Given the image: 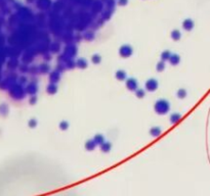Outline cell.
<instances>
[{
    "mask_svg": "<svg viewBox=\"0 0 210 196\" xmlns=\"http://www.w3.org/2000/svg\"><path fill=\"white\" fill-rule=\"evenodd\" d=\"M170 109V104L165 99H159L157 102L155 103V110L159 115H164V113H168Z\"/></svg>",
    "mask_w": 210,
    "mask_h": 196,
    "instance_id": "1",
    "label": "cell"
},
{
    "mask_svg": "<svg viewBox=\"0 0 210 196\" xmlns=\"http://www.w3.org/2000/svg\"><path fill=\"white\" fill-rule=\"evenodd\" d=\"M132 52H133V49L130 45H123L119 49V53L122 57H129Z\"/></svg>",
    "mask_w": 210,
    "mask_h": 196,
    "instance_id": "2",
    "label": "cell"
},
{
    "mask_svg": "<svg viewBox=\"0 0 210 196\" xmlns=\"http://www.w3.org/2000/svg\"><path fill=\"white\" fill-rule=\"evenodd\" d=\"M145 88H147V90H149V91H155L158 88L157 80L150 79L149 81H147V83H145Z\"/></svg>",
    "mask_w": 210,
    "mask_h": 196,
    "instance_id": "3",
    "label": "cell"
},
{
    "mask_svg": "<svg viewBox=\"0 0 210 196\" xmlns=\"http://www.w3.org/2000/svg\"><path fill=\"white\" fill-rule=\"evenodd\" d=\"M126 87L129 90H131V91H135V90L138 89V81L133 78L128 79L127 81H126Z\"/></svg>",
    "mask_w": 210,
    "mask_h": 196,
    "instance_id": "4",
    "label": "cell"
},
{
    "mask_svg": "<svg viewBox=\"0 0 210 196\" xmlns=\"http://www.w3.org/2000/svg\"><path fill=\"white\" fill-rule=\"evenodd\" d=\"M183 28L186 31H192L193 28H194V21L190 20V19H188V20H186L183 23Z\"/></svg>",
    "mask_w": 210,
    "mask_h": 196,
    "instance_id": "5",
    "label": "cell"
},
{
    "mask_svg": "<svg viewBox=\"0 0 210 196\" xmlns=\"http://www.w3.org/2000/svg\"><path fill=\"white\" fill-rule=\"evenodd\" d=\"M168 60L172 66H176V64H178L179 61H181V56H179L178 54H171Z\"/></svg>",
    "mask_w": 210,
    "mask_h": 196,
    "instance_id": "6",
    "label": "cell"
},
{
    "mask_svg": "<svg viewBox=\"0 0 210 196\" xmlns=\"http://www.w3.org/2000/svg\"><path fill=\"white\" fill-rule=\"evenodd\" d=\"M161 133H162V129L160 128V127H153V128H151V130H150V134L153 137H158Z\"/></svg>",
    "mask_w": 210,
    "mask_h": 196,
    "instance_id": "7",
    "label": "cell"
},
{
    "mask_svg": "<svg viewBox=\"0 0 210 196\" xmlns=\"http://www.w3.org/2000/svg\"><path fill=\"white\" fill-rule=\"evenodd\" d=\"M46 91H47V93H48V94H54V93H57V85H55L54 83H50L48 86H47Z\"/></svg>",
    "mask_w": 210,
    "mask_h": 196,
    "instance_id": "8",
    "label": "cell"
},
{
    "mask_svg": "<svg viewBox=\"0 0 210 196\" xmlns=\"http://www.w3.org/2000/svg\"><path fill=\"white\" fill-rule=\"evenodd\" d=\"M112 148V144L110 142H107L105 141L102 144H100V149H102V152H109Z\"/></svg>",
    "mask_w": 210,
    "mask_h": 196,
    "instance_id": "9",
    "label": "cell"
},
{
    "mask_svg": "<svg viewBox=\"0 0 210 196\" xmlns=\"http://www.w3.org/2000/svg\"><path fill=\"white\" fill-rule=\"evenodd\" d=\"M96 147V143L92 140H88V141H86V143H85V149L86 150H89V151H91V150H93L94 148Z\"/></svg>",
    "mask_w": 210,
    "mask_h": 196,
    "instance_id": "10",
    "label": "cell"
},
{
    "mask_svg": "<svg viewBox=\"0 0 210 196\" xmlns=\"http://www.w3.org/2000/svg\"><path fill=\"white\" fill-rule=\"evenodd\" d=\"M61 79V74H59V72H57V71H54V72H52L51 73V75H50V81H51V83H57L59 80Z\"/></svg>",
    "mask_w": 210,
    "mask_h": 196,
    "instance_id": "11",
    "label": "cell"
},
{
    "mask_svg": "<svg viewBox=\"0 0 210 196\" xmlns=\"http://www.w3.org/2000/svg\"><path fill=\"white\" fill-rule=\"evenodd\" d=\"M27 92L30 94H35L37 92V84L36 83H31L27 87Z\"/></svg>",
    "mask_w": 210,
    "mask_h": 196,
    "instance_id": "12",
    "label": "cell"
},
{
    "mask_svg": "<svg viewBox=\"0 0 210 196\" xmlns=\"http://www.w3.org/2000/svg\"><path fill=\"white\" fill-rule=\"evenodd\" d=\"M93 141L96 143V145H100V144H102L105 142V137L102 134H97L94 136Z\"/></svg>",
    "mask_w": 210,
    "mask_h": 196,
    "instance_id": "13",
    "label": "cell"
},
{
    "mask_svg": "<svg viewBox=\"0 0 210 196\" xmlns=\"http://www.w3.org/2000/svg\"><path fill=\"white\" fill-rule=\"evenodd\" d=\"M116 79L119 80V81H123V80L126 79V73L124 72L123 70H119L116 72Z\"/></svg>",
    "mask_w": 210,
    "mask_h": 196,
    "instance_id": "14",
    "label": "cell"
},
{
    "mask_svg": "<svg viewBox=\"0 0 210 196\" xmlns=\"http://www.w3.org/2000/svg\"><path fill=\"white\" fill-rule=\"evenodd\" d=\"M170 36H171V38H172V40L178 41L181 37V32H179L178 30H173V31L171 32Z\"/></svg>",
    "mask_w": 210,
    "mask_h": 196,
    "instance_id": "15",
    "label": "cell"
},
{
    "mask_svg": "<svg viewBox=\"0 0 210 196\" xmlns=\"http://www.w3.org/2000/svg\"><path fill=\"white\" fill-rule=\"evenodd\" d=\"M76 66L80 68H85L87 66V61L84 58H79L76 62Z\"/></svg>",
    "mask_w": 210,
    "mask_h": 196,
    "instance_id": "16",
    "label": "cell"
},
{
    "mask_svg": "<svg viewBox=\"0 0 210 196\" xmlns=\"http://www.w3.org/2000/svg\"><path fill=\"white\" fill-rule=\"evenodd\" d=\"M181 118V113H172V115H170V122L172 123V124H176Z\"/></svg>",
    "mask_w": 210,
    "mask_h": 196,
    "instance_id": "17",
    "label": "cell"
},
{
    "mask_svg": "<svg viewBox=\"0 0 210 196\" xmlns=\"http://www.w3.org/2000/svg\"><path fill=\"white\" fill-rule=\"evenodd\" d=\"M176 95H177V97L181 98V99L186 98V97H187V95H188L187 90H186V89H179L178 91H177Z\"/></svg>",
    "mask_w": 210,
    "mask_h": 196,
    "instance_id": "18",
    "label": "cell"
},
{
    "mask_svg": "<svg viewBox=\"0 0 210 196\" xmlns=\"http://www.w3.org/2000/svg\"><path fill=\"white\" fill-rule=\"evenodd\" d=\"M91 60L94 64H98L100 61H102V57H100V54H93L92 57H91Z\"/></svg>",
    "mask_w": 210,
    "mask_h": 196,
    "instance_id": "19",
    "label": "cell"
},
{
    "mask_svg": "<svg viewBox=\"0 0 210 196\" xmlns=\"http://www.w3.org/2000/svg\"><path fill=\"white\" fill-rule=\"evenodd\" d=\"M170 55H171L170 51H169V50H165V51H163V52H162L161 58H162V60H163V61H165V60H168V59H169Z\"/></svg>",
    "mask_w": 210,
    "mask_h": 196,
    "instance_id": "20",
    "label": "cell"
},
{
    "mask_svg": "<svg viewBox=\"0 0 210 196\" xmlns=\"http://www.w3.org/2000/svg\"><path fill=\"white\" fill-rule=\"evenodd\" d=\"M69 128V123L66 122V120H63V122L59 123V129L63 131H66L67 129Z\"/></svg>",
    "mask_w": 210,
    "mask_h": 196,
    "instance_id": "21",
    "label": "cell"
},
{
    "mask_svg": "<svg viewBox=\"0 0 210 196\" xmlns=\"http://www.w3.org/2000/svg\"><path fill=\"white\" fill-rule=\"evenodd\" d=\"M165 68V62L163 60H161L160 62H158L157 66H156V70L158 71V72H162V71H164Z\"/></svg>",
    "mask_w": 210,
    "mask_h": 196,
    "instance_id": "22",
    "label": "cell"
},
{
    "mask_svg": "<svg viewBox=\"0 0 210 196\" xmlns=\"http://www.w3.org/2000/svg\"><path fill=\"white\" fill-rule=\"evenodd\" d=\"M135 94H136V96H138V98H143V96H145V90H143V89H136Z\"/></svg>",
    "mask_w": 210,
    "mask_h": 196,
    "instance_id": "23",
    "label": "cell"
},
{
    "mask_svg": "<svg viewBox=\"0 0 210 196\" xmlns=\"http://www.w3.org/2000/svg\"><path fill=\"white\" fill-rule=\"evenodd\" d=\"M28 125H29L30 128H35L37 126V120L36 118H31L29 120V123H28Z\"/></svg>",
    "mask_w": 210,
    "mask_h": 196,
    "instance_id": "24",
    "label": "cell"
},
{
    "mask_svg": "<svg viewBox=\"0 0 210 196\" xmlns=\"http://www.w3.org/2000/svg\"><path fill=\"white\" fill-rule=\"evenodd\" d=\"M36 100H37V98H36V96H33V97H32L31 99H30V103H31V104H34V103L36 102Z\"/></svg>",
    "mask_w": 210,
    "mask_h": 196,
    "instance_id": "25",
    "label": "cell"
},
{
    "mask_svg": "<svg viewBox=\"0 0 210 196\" xmlns=\"http://www.w3.org/2000/svg\"><path fill=\"white\" fill-rule=\"evenodd\" d=\"M126 3H127V0H120V1H119L120 5H125Z\"/></svg>",
    "mask_w": 210,
    "mask_h": 196,
    "instance_id": "26",
    "label": "cell"
}]
</instances>
